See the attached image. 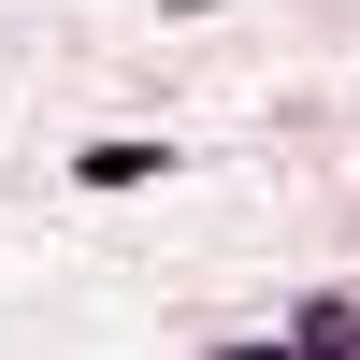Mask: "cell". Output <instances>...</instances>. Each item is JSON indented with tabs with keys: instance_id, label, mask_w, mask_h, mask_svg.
<instances>
[{
	"instance_id": "cell-1",
	"label": "cell",
	"mask_w": 360,
	"mask_h": 360,
	"mask_svg": "<svg viewBox=\"0 0 360 360\" xmlns=\"http://www.w3.org/2000/svg\"><path fill=\"white\" fill-rule=\"evenodd\" d=\"M144 173H173V159H159L144 130H115V144H86V159H72V188H144Z\"/></svg>"
}]
</instances>
